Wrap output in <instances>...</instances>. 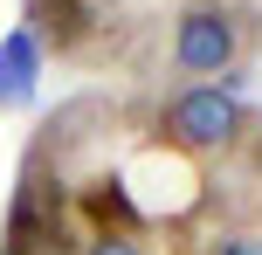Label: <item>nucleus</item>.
<instances>
[{"mask_svg":"<svg viewBox=\"0 0 262 255\" xmlns=\"http://www.w3.org/2000/svg\"><path fill=\"white\" fill-rule=\"evenodd\" d=\"M83 255H145V242H138V235H124V228H104V235L83 242Z\"/></svg>","mask_w":262,"mask_h":255,"instance_id":"7ed1b4c3","label":"nucleus"},{"mask_svg":"<svg viewBox=\"0 0 262 255\" xmlns=\"http://www.w3.org/2000/svg\"><path fill=\"white\" fill-rule=\"evenodd\" d=\"M255 131L249 104L221 83H186V90L159 97V138L186 159H214V152H235L242 138Z\"/></svg>","mask_w":262,"mask_h":255,"instance_id":"f03ea898","label":"nucleus"},{"mask_svg":"<svg viewBox=\"0 0 262 255\" xmlns=\"http://www.w3.org/2000/svg\"><path fill=\"white\" fill-rule=\"evenodd\" d=\"M207 255H262V235H228V242H207Z\"/></svg>","mask_w":262,"mask_h":255,"instance_id":"20e7f679","label":"nucleus"},{"mask_svg":"<svg viewBox=\"0 0 262 255\" xmlns=\"http://www.w3.org/2000/svg\"><path fill=\"white\" fill-rule=\"evenodd\" d=\"M249 35H255V14L242 7V0H180V14H172V49H166L172 90H186V83H221V90H235L242 62H249Z\"/></svg>","mask_w":262,"mask_h":255,"instance_id":"f257e3e1","label":"nucleus"}]
</instances>
